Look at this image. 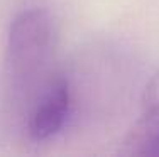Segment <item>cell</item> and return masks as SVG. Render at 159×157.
<instances>
[{"instance_id": "1", "label": "cell", "mask_w": 159, "mask_h": 157, "mask_svg": "<svg viewBox=\"0 0 159 157\" xmlns=\"http://www.w3.org/2000/svg\"><path fill=\"white\" fill-rule=\"evenodd\" d=\"M54 22L44 9H27L12 20L5 66L10 88L20 96H29V89L44 74L54 51Z\"/></svg>"}, {"instance_id": "2", "label": "cell", "mask_w": 159, "mask_h": 157, "mask_svg": "<svg viewBox=\"0 0 159 157\" xmlns=\"http://www.w3.org/2000/svg\"><path fill=\"white\" fill-rule=\"evenodd\" d=\"M29 107L27 133L32 140L44 142L63 130L71 111V88L63 74L51 76L36 93Z\"/></svg>"}, {"instance_id": "3", "label": "cell", "mask_w": 159, "mask_h": 157, "mask_svg": "<svg viewBox=\"0 0 159 157\" xmlns=\"http://www.w3.org/2000/svg\"><path fill=\"white\" fill-rule=\"evenodd\" d=\"M124 152L134 155H159V102L151 105L124 139Z\"/></svg>"}]
</instances>
